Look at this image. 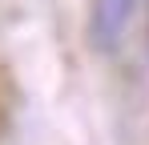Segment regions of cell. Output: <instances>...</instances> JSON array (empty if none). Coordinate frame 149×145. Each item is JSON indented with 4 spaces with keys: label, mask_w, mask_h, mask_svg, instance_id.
<instances>
[]
</instances>
